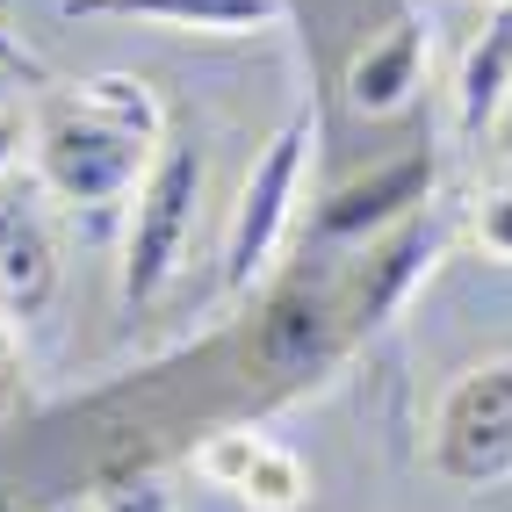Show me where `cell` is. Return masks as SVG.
Returning a JSON list of instances; mask_svg holds the SVG:
<instances>
[{
	"label": "cell",
	"mask_w": 512,
	"mask_h": 512,
	"mask_svg": "<svg viewBox=\"0 0 512 512\" xmlns=\"http://www.w3.org/2000/svg\"><path fill=\"white\" fill-rule=\"evenodd\" d=\"M440 260V224L419 210L390 224L383 238H368V260L354 267V282L339 289V303H347V325L354 332H375L383 318H397L404 303H412V289L426 282V267Z\"/></svg>",
	"instance_id": "52a82bcc"
},
{
	"label": "cell",
	"mask_w": 512,
	"mask_h": 512,
	"mask_svg": "<svg viewBox=\"0 0 512 512\" xmlns=\"http://www.w3.org/2000/svg\"><path fill=\"white\" fill-rule=\"evenodd\" d=\"M0 87H8V73H0Z\"/></svg>",
	"instance_id": "44dd1931"
},
{
	"label": "cell",
	"mask_w": 512,
	"mask_h": 512,
	"mask_svg": "<svg viewBox=\"0 0 512 512\" xmlns=\"http://www.w3.org/2000/svg\"><path fill=\"white\" fill-rule=\"evenodd\" d=\"M58 296V246L37 217H0V311L8 318H37Z\"/></svg>",
	"instance_id": "8fae6325"
},
{
	"label": "cell",
	"mask_w": 512,
	"mask_h": 512,
	"mask_svg": "<svg viewBox=\"0 0 512 512\" xmlns=\"http://www.w3.org/2000/svg\"><path fill=\"white\" fill-rule=\"evenodd\" d=\"M433 181H440V159L433 152H404L390 166H375V174L332 188L318 202V217H311V238H325V246H339V238H383L390 224H404V217L426 210Z\"/></svg>",
	"instance_id": "8992f818"
},
{
	"label": "cell",
	"mask_w": 512,
	"mask_h": 512,
	"mask_svg": "<svg viewBox=\"0 0 512 512\" xmlns=\"http://www.w3.org/2000/svg\"><path fill=\"white\" fill-rule=\"evenodd\" d=\"M347 339H354V325H347L339 289L296 275L282 289H267L260 318H253V368L267 383H303V375H318L347 354Z\"/></svg>",
	"instance_id": "5b68a950"
},
{
	"label": "cell",
	"mask_w": 512,
	"mask_h": 512,
	"mask_svg": "<svg viewBox=\"0 0 512 512\" xmlns=\"http://www.w3.org/2000/svg\"><path fill=\"white\" fill-rule=\"evenodd\" d=\"M29 145V130H22V116H0V181H8V166H15V152Z\"/></svg>",
	"instance_id": "e0dca14e"
},
{
	"label": "cell",
	"mask_w": 512,
	"mask_h": 512,
	"mask_svg": "<svg viewBox=\"0 0 512 512\" xmlns=\"http://www.w3.org/2000/svg\"><path fill=\"white\" fill-rule=\"evenodd\" d=\"M15 404V354H8V332H0V412Z\"/></svg>",
	"instance_id": "ac0fdd59"
},
{
	"label": "cell",
	"mask_w": 512,
	"mask_h": 512,
	"mask_svg": "<svg viewBox=\"0 0 512 512\" xmlns=\"http://www.w3.org/2000/svg\"><path fill=\"white\" fill-rule=\"evenodd\" d=\"M311 174V116H289L275 138L260 145L246 188H238V210L224 231V289L246 296L253 282H267V267L282 260L289 224H296V195Z\"/></svg>",
	"instance_id": "3957f363"
},
{
	"label": "cell",
	"mask_w": 512,
	"mask_h": 512,
	"mask_svg": "<svg viewBox=\"0 0 512 512\" xmlns=\"http://www.w3.org/2000/svg\"><path fill=\"white\" fill-rule=\"evenodd\" d=\"M491 138H498V152L512 159V101H505V116H498V130H491Z\"/></svg>",
	"instance_id": "d6986e66"
},
{
	"label": "cell",
	"mask_w": 512,
	"mask_h": 512,
	"mask_svg": "<svg viewBox=\"0 0 512 512\" xmlns=\"http://www.w3.org/2000/svg\"><path fill=\"white\" fill-rule=\"evenodd\" d=\"M0 73H8V80H29V87H44V65H37V51H22V44H15V29H0Z\"/></svg>",
	"instance_id": "2e32d148"
},
{
	"label": "cell",
	"mask_w": 512,
	"mask_h": 512,
	"mask_svg": "<svg viewBox=\"0 0 512 512\" xmlns=\"http://www.w3.org/2000/svg\"><path fill=\"white\" fill-rule=\"evenodd\" d=\"M512 101V8H498L455 65V138L484 145Z\"/></svg>",
	"instance_id": "9c48e42d"
},
{
	"label": "cell",
	"mask_w": 512,
	"mask_h": 512,
	"mask_svg": "<svg viewBox=\"0 0 512 512\" xmlns=\"http://www.w3.org/2000/svg\"><path fill=\"white\" fill-rule=\"evenodd\" d=\"M29 145H37V181L58 202L109 217L138 195L145 166L159 159L166 109L138 73H94L44 101L37 123H29Z\"/></svg>",
	"instance_id": "6da1fadb"
},
{
	"label": "cell",
	"mask_w": 512,
	"mask_h": 512,
	"mask_svg": "<svg viewBox=\"0 0 512 512\" xmlns=\"http://www.w3.org/2000/svg\"><path fill=\"white\" fill-rule=\"evenodd\" d=\"M426 462L440 484H462V491H491L512 476V354L476 361L469 375L448 383L433 412Z\"/></svg>",
	"instance_id": "277c9868"
},
{
	"label": "cell",
	"mask_w": 512,
	"mask_h": 512,
	"mask_svg": "<svg viewBox=\"0 0 512 512\" xmlns=\"http://www.w3.org/2000/svg\"><path fill=\"white\" fill-rule=\"evenodd\" d=\"M0 512H8V505H0Z\"/></svg>",
	"instance_id": "7402d4cb"
},
{
	"label": "cell",
	"mask_w": 512,
	"mask_h": 512,
	"mask_svg": "<svg viewBox=\"0 0 512 512\" xmlns=\"http://www.w3.org/2000/svg\"><path fill=\"white\" fill-rule=\"evenodd\" d=\"M469 238H476V253H491L498 267H512V181H498V188L476 195Z\"/></svg>",
	"instance_id": "9a60e30c"
},
{
	"label": "cell",
	"mask_w": 512,
	"mask_h": 512,
	"mask_svg": "<svg viewBox=\"0 0 512 512\" xmlns=\"http://www.w3.org/2000/svg\"><path fill=\"white\" fill-rule=\"evenodd\" d=\"M195 210H202V152L195 145H159V159L145 166L138 195H130V224H123V311L138 318L174 289L188 238H195Z\"/></svg>",
	"instance_id": "7a4b0ae2"
},
{
	"label": "cell",
	"mask_w": 512,
	"mask_h": 512,
	"mask_svg": "<svg viewBox=\"0 0 512 512\" xmlns=\"http://www.w3.org/2000/svg\"><path fill=\"white\" fill-rule=\"evenodd\" d=\"M419 87H426V29H419L412 15H397L375 44L354 51V65H347V101H354L361 116H397Z\"/></svg>",
	"instance_id": "30bf717a"
},
{
	"label": "cell",
	"mask_w": 512,
	"mask_h": 512,
	"mask_svg": "<svg viewBox=\"0 0 512 512\" xmlns=\"http://www.w3.org/2000/svg\"><path fill=\"white\" fill-rule=\"evenodd\" d=\"M260 440L267 433H246V426H231V433H210L195 448V476L210 491H231L238 498V484H246V469H253V455H260Z\"/></svg>",
	"instance_id": "4fadbf2b"
},
{
	"label": "cell",
	"mask_w": 512,
	"mask_h": 512,
	"mask_svg": "<svg viewBox=\"0 0 512 512\" xmlns=\"http://www.w3.org/2000/svg\"><path fill=\"white\" fill-rule=\"evenodd\" d=\"M94 512H174V491H166L159 469H116V476H101Z\"/></svg>",
	"instance_id": "5bb4252c"
},
{
	"label": "cell",
	"mask_w": 512,
	"mask_h": 512,
	"mask_svg": "<svg viewBox=\"0 0 512 512\" xmlns=\"http://www.w3.org/2000/svg\"><path fill=\"white\" fill-rule=\"evenodd\" d=\"M498 8H512V0H498Z\"/></svg>",
	"instance_id": "ffe728a7"
},
{
	"label": "cell",
	"mask_w": 512,
	"mask_h": 512,
	"mask_svg": "<svg viewBox=\"0 0 512 512\" xmlns=\"http://www.w3.org/2000/svg\"><path fill=\"white\" fill-rule=\"evenodd\" d=\"M58 8L94 22L174 29V37H253V29L282 22V0H58Z\"/></svg>",
	"instance_id": "ba28073f"
},
{
	"label": "cell",
	"mask_w": 512,
	"mask_h": 512,
	"mask_svg": "<svg viewBox=\"0 0 512 512\" xmlns=\"http://www.w3.org/2000/svg\"><path fill=\"white\" fill-rule=\"evenodd\" d=\"M238 498H246L253 512H296L303 498H311V469H303L282 440H260V455L246 469V484H238Z\"/></svg>",
	"instance_id": "7c38bea8"
}]
</instances>
